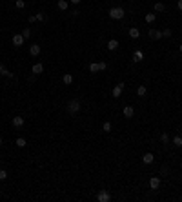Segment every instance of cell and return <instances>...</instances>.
<instances>
[{"mask_svg":"<svg viewBox=\"0 0 182 202\" xmlns=\"http://www.w3.org/2000/svg\"><path fill=\"white\" fill-rule=\"evenodd\" d=\"M78 111H80V102H78L77 98L69 100V102H68V113H69V115H77Z\"/></svg>","mask_w":182,"mask_h":202,"instance_id":"cell-1","label":"cell"},{"mask_svg":"<svg viewBox=\"0 0 182 202\" xmlns=\"http://www.w3.org/2000/svg\"><path fill=\"white\" fill-rule=\"evenodd\" d=\"M111 127H113V126H111V122H108V120L102 124V129H104L106 133H109V131H111Z\"/></svg>","mask_w":182,"mask_h":202,"instance_id":"cell-22","label":"cell"},{"mask_svg":"<svg viewBox=\"0 0 182 202\" xmlns=\"http://www.w3.org/2000/svg\"><path fill=\"white\" fill-rule=\"evenodd\" d=\"M149 188H151L153 191H157L160 188V178L158 177H151V178H149Z\"/></svg>","mask_w":182,"mask_h":202,"instance_id":"cell-6","label":"cell"},{"mask_svg":"<svg viewBox=\"0 0 182 202\" xmlns=\"http://www.w3.org/2000/svg\"><path fill=\"white\" fill-rule=\"evenodd\" d=\"M144 20H146V22H147V24H153V22H155V20H157V17H155L153 13H149V15H146V17H144Z\"/></svg>","mask_w":182,"mask_h":202,"instance_id":"cell-19","label":"cell"},{"mask_svg":"<svg viewBox=\"0 0 182 202\" xmlns=\"http://www.w3.org/2000/svg\"><path fill=\"white\" fill-rule=\"evenodd\" d=\"M160 140H162L164 144H168V142H169V137H168L166 133H162V135H160Z\"/></svg>","mask_w":182,"mask_h":202,"instance_id":"cell-28","label":"cell"},{"mask_svg":"<svg viewBox=\"0 0 182 202\" xmlns=\"http://www.w3.org/2000/svg\"><path fill=\"white\" fill-rule=\"evenodd\" d=\"M160 173H162L164 177H166V175H169V167H166V166H162V169H160Z\"/></svg>","mask_w":182,"mask_h":202,"instance_id":"cell-31","label":"cell"},{"mask_svg":"<svg viewBox=\"0 0 182 202\" xmlns=\"http://www.w3.org/2000/svg\"><path fill=\"white\" fill-rule=\"evenodd\" d=\"M27 20H29V22H31V24H33V22H37V15H31V17H29Z\"/></svg>","mask_w":182,"mask_h":202,"instance_id":"cell-34","label":"cell"},{"mask_svg":"<svg viewBox=\"0 0 182 202\" xmlns=\"http://www.w3.org/2000/svg\"><path fill=\"white\" fill-rule=\"evenodd\" d=\"M89 71H91V73H99V71H100V69H99V64H97V62H91V64H89Z\"/></svg>","mask_w":182,"mask_h":202,"instance_id":"cell-20","label":"cell"},{"mask_svg":"<svg viewBox=\"0 0 182 202\" xmlns=\"http://www.w3.org/2000/svg\"><path fill=\"white\" fill-rule=\"evenodd\" d=\"M0 75H4V77H9V78H13V73H9V71L6 69V66H2V64H0Z\"/></svg>","mask_w":182,"mask_h":202,"instance_id":"cell-16","label":"cell"},{"mask_svg":"<svg viewBox=\"0 0 182 202\" xmlns=\"http://www.w3.org/2000/svg\"><path fill=\"white\" fill-rule=\"evenodd\" d=\"M62 82L66 84V86H69V84L73 82V75H71V73H66V75H62Z\"/></svg>","mask_w":182,"mask_h":202,"instance_id":"cell-15","label":"cell"},{"mask_svg":"<svg viewBox=\"0 0 182 202\" xmlns=\"http://www.w3.org/2000/svg\"><path fill=\"white\" fill-rule=\"evenodd\" d=\"M173 144H175V146H178V147L182 146V137H180V135H177L175 139H173Z\"/></svg>","mask_w":182,"mask_h":202,"instance_id":"cell-26","label":"cell"},{"mask_svg":"<svg viewBox=\"0 0 182 202\" xmlns=\"http://www.w3.org/2000/svg\"><path fill=\"white\" fill-rule=\"evenodd\" d=\"M109 18H113V20H122V18H124V9H122V7H111V9H109Z\"/></svg>","mask_w":182,"mask_h":202,"instance_id":"cell-2","label":"cell"},{"mask_svg":"<svg viewBox=\"0 0 182 202\" xmlns=\"http://www.w3.org/2000/svg\"><path fill=\"white\" fill-rule=\"evenodd\" d=\"M164 9H166L164 2H157V4H155V11H157V13H160V11H164Z\"/></svg>","mask_w":182,"mask_h":202,"instance_id":"cell-21","label":"cell"},{"mask_svg":"<svg viewBox=\"0 0 182 202\" xmlns=\"http://www.w3.org/2000/svg\"><path fill=\"white\" fill-rule=\"evenodd\" d=\"M26 144L27 142H26V139H22V137H18V139H17V146L18 147H26Z\"/></svg>","mask_w":182,"mask_h":202,"instance_id":"cell-24","label":"cell"},{"mask_svg":"<svg viewBox=\"0 0 182 202\" xmlns=\"http://www.w3.org/2000/svg\"><path fill=\"white\" fill-rule=\"evenodd\" d=\"M133 60H135V62H142V60H144V53H142L140 49H137V51L133 53Z\"/></svg>","mask_w":182,"mask_h":202,"instance_id":"cell-12","label":"cell"},{"mask_svg":"<svg viewBox=\"0 0 182 202\" xmlns=\"http://www.w3.org/2000/svg\"><path fill=\"white\" fill-rule=\"evenodd\" d=\"M15 6H17V9H24L26 2H24V0H15Z\"/></svg>","mask_w":182,"mask_h":202,"instance_id":"cell-25","label":"cell"},{"mask_svg":"<svg viewBox=\"0 0 182 202\" xmlns=\"http://www.w3.org/2000/svg\"><path fill=\"white\" fill-rule=\"evenodd\" d=\"M129 37H131V38H138V37H140V31H138L137 27H131V29H129Z\"/></svg>","mask_w":182,"mask_h":202,"instance_id":"cell-18","label":"cell"},{"mask_svg":"<svg viewBox=\"0 0 182 202\" xmlns=\"http://www.w3.org/2000/svg\"><path fill=\"white\" fill-rule=\"evenodd\" d=\"M44 18H46V17H44V13H37V20H38V22H42Z\"/></svg>","mask_w":182,"mask_h":202,"instance_id":"cell-33","label":"cell"},{"mask_svg":"<svg viewBox=\"0 0 182 202\" xmlns=\"http://www.w3.org/2000/svg\"><path fill=\"white\" fill-rule=\"evenodd\" d=\"M69 2H71V4H75V6H78V4L82 2V0H69Z\"/></svg>","mask_w":182,"mask_h":202,"instance_id":"cell-35","label":"cell"},{"mask_svg":"<svg viewBox=\"0 0 182 202\" xmlns=\"http://www.w3.org/2000/svg\"><path fill=\"white\" fill-rule=\"evenodd\" d=\"M11 122H13L15 127H22V126H24V116H13Z\"/></svg>","mask_w":182,"mask_h":202,"instance_id":"cell-11","label":"cell"},{"mask_svg":"<svg viewBox=\"0 0 182 202\" xmlns=\"http://www.w3.org/2000/svg\"><path fill=\"white\" fill-rule=\"evenodd\" d=\"M146 86H138V89H137V95H138V97H144V95H146Z\"/></svg>","mask_w":182,"mask_h":202,"instance_id":"cell-23","label":"cell"},{"mask_svg":"<svg viewBox=\"0 0 182 202\" xmlns=\"http://www.w3.org/2000/svg\"><path fill=\"white\" fill-rule=\"evenodd\" d=\"M57 7L60 9V11H66V9H68V2H66V0H58V2H57Z\"/></svg>","mask_w":182,"mask_h":202,"instance_id":"cell-17","label":"cell"},{"mask_svg":"<svg viewBox=\"0 0 182 202\" xmlns=\"http://www.w3.org/2000/svg\"><path fill=\"white\" fill-rule=\"evenodd\" d=\"M22 37H24V38H29V37H31V29H24V31H22Z\"/></svg>","mask_w":182,"mask_h":202,"instance_id":"cell-29","label":"cell"},{"mask_svg":"<svg viewBox=\"0 0 182 202\" xmlns=\"http://www.w3.org/2000/svg\"><path fill=\"white\" fill-rule=\"evenodd\" d=\"M171 35H173V31H171V29H164L162 31V37H171Z\"/></svg>","mask_w":182,"mask_h":202,"instance_id":"cell-30","label":"cell"},{"mask_svg":"<svg viewBox=\"0 0 182 202\" xmlns=\"http://www.w3.org/2000/svg\"><path fill=\"white\" fill-rule=\"evenodd\" d=\"M178 51H180V53H182V44H180V46H178Z\"/></svg>","mask_w":182,"mask_h":202,"instance_id":"cell-37","label":"cell"},{"mask_svg":"<svg viewBox=\"0 0 182 202\" xmlns=\"http://www.w3.org/2000/svg\"><path fill=\"white\" fill-rule=\"evenodd\" d=\"M24 37H22V33H20V35H13V46H17V47H20V46H22L24 44Z\"/></svg>","mask_w":182,"mask_h":202,"instance_id":"cell-8","label":"cell"},{"mask_svg":"<svg viewBox=\"0 0 182 202\" xmlns=\"http://www.w3.org/2000/svg\"><path fill=\"white\" fill-rule=\"evenodd\" d=\"M7 178V171L6 169H0V180H6Z\"/></svg>","mask_w":182,"mask_h":202,"instance_id":"cell-27","label":"cell"},{"mask_svg":"<svg viewBox=\"0 0 182 202\" xmlns=\"http://www.w3.org/2000/svg\"><path fill=\"white\" fill-rule=\"evenodd\" d=\"M31 73H33V75H42V73H44V64H35L33 68H31Z\"/></svg>","mask_w":182,"mask_h":202,"instance_id":"cell-7","label":"cell"},{"mask_svg":"<svg viewBox=\"0 0 182 202\" xmlns=\"http://www.w3.org/2000/svg\"><path fill=\"white\" fill-rule=\"evenodd\" d=\"M153 160H155L153 153H146V155L142 157V162H144V164H153Z\"/></svg>","mask_w":182,"mask_h":202,"instance_id":"cell-13","label":"cell"},{"mask_svg":"<svg viewBox=\"0 0 182 202\" xmlns=\"http://www.w3.org/2000/svg\"><path fill=\"white\" fill-rule=\"evenodd\" d=\"M122 91H124V84L120 82V84H117V86L113 88V91H111V95H113V97H115V98H119V97H120V95H122Z\"/></svg>","mask_w":182,"mask_h":202,"instance_id":"cell-5","label":"cell"},{"mask_svg":"<svg viewBox=\"0 0 182 202\" xmlns=\"http://www.w3.org/2000/svg\"><path fill=\"white\" fill-rule=\"evenodd\" d=\"M177 7H178V11H182V0H178V2H177Z\"/></svg>","mask_w":182,"mask_h":202,"instance_id":"cell-36","label":"cell"},{"mask_svg":"<svg viewBox=\"0 0 182 202\" xmlns=\"http://www.w3.org/2000/svg\"><path fill=\"white\" fill-rule=\"evenodd\" d=\"M29 55L31 57H38L40 55V46L38 44H31L29 46Z\"/></svg>","mask_w":182,"mask_h":202,"instance_id":"cell-9","label":"cell"},{"mask_svg":"<svg viewBox=\"0 0 182 202\" xmlns=\"http://www.w3.org/2000/svg\"><path fill=\"white\" fill-rule=\"evenodd\" d=\"M147 35H149V38H153V40H160V38H162V31H160V29H147Z\"/></svg>","mask_w":182,"mask_h":202,"instance_id":"cell-4","label":"cell"},{"mask_svg":"<svg viewBox=\"0 0 182 202\" xmlns=\"http://www.w3.org/2000/svg\"><path fill=\"white\" fill-rule=\"evenodd\" d=\"M97 200H99V202H109V200H111V195H109L106 189H102V191H99Z\"/></svg>","mask_w":182,"mask_h":202,"instance_id":"cell-3","label":"cell"},{"mask_svg":"<svg viewBox=\"0 0 182 202\" xmlns=\"http://www.w3.org/2000/svg\"><path fill=\"white\" fill-rule=\"evenodd\" d=\"M0 146H2V139H0Z\"/></svg>","mask_w":182,"mask_h":202,"instance_id":"cell-38","label":"cell"},{"mask_svg":"<svg viewBox=\"0 0 182 202\" xmlns=\"http://www.w3.org/2000/svg\"><path fill=\"white\" fill-rule=\"evenodd\" d=\"M180 167H182V164H180Z\"/></svg>","mask_w":182,"mask_h":202,"instance_id":"cell-39","label":"cell"},{"mask_svg":"<svg viewBox=\"0 0 182 202\" xmlns=\"http://www.w3.org/2000/svg\"><path fill=\"white\" fill-rule=\"evenodd\" d=\"M122 115L126 116V119H131V116H135V109L131 108V106H126L124 111H122Z\"/></svg>","mask_w":182,"mask_h":202,"instance_id":"cell-10","label":"cell"},{"mask_svg":"<svg viewBox=\"0 0 182 202\" xmlns=\"http://www.w3.org/2000/svg\"><path fill=\"white\" fill-rule=\"evenodd\" d=\"M117 47H119V40H115V38H111V40L108 42V49H109V51H115Z\"/></svg>","mask_w":182,"mask_h":202,"instance_id":"cell-14","label":"cell"},{"mask_svg":"<svg viewBox=\"0 0 182 202\" xmlns=\"http://www.w3.org/2000/svg\"><path fill=\"white\" fill-rule=\"evenodd\" d=\"M106 68H108V64H106V62H99V69L100 71H104Z\"/></svg>","mask_w":182,"mask_h":202,"instance_id":"cell-32","label":"cell"}]
</instances>
